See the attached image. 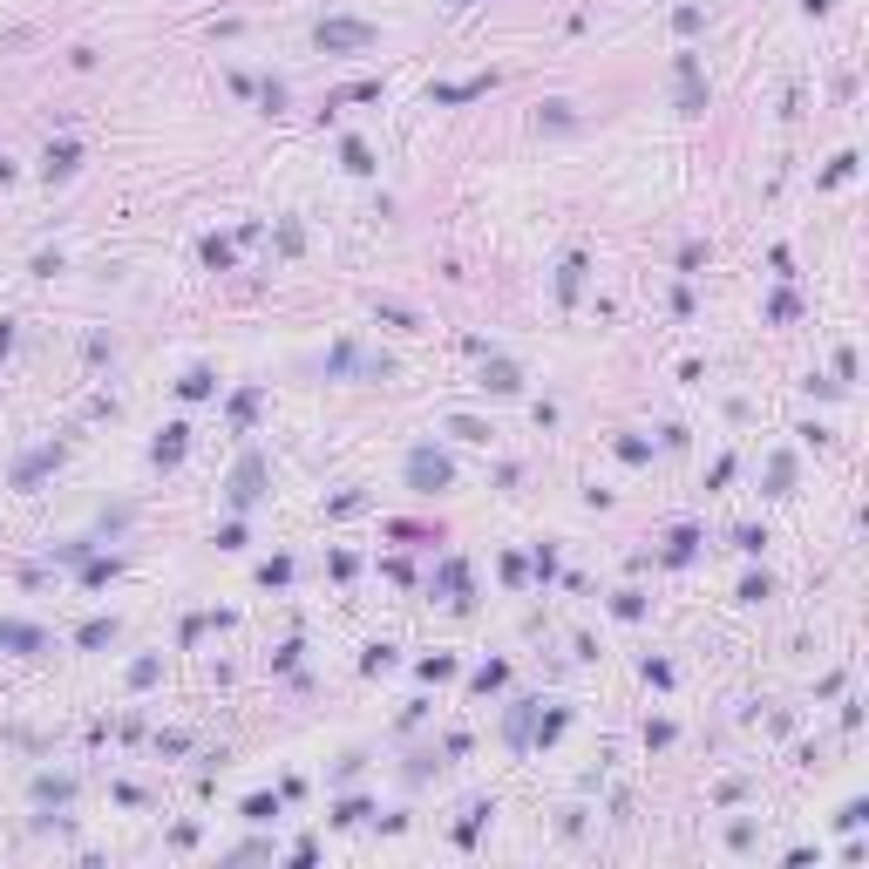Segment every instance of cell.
Segmentation results:
<instances>
[{"mask_svg":"<svg viewBox=\"0 0 869 869\" xmlns=\"http://www.w3.org/2000/svg\"><path fill=\"white\" fill-rule=\"evenodd\" d=\"M374 28L367 21H320V48H367Z\"/></svg>","mask_w":869,"mask_h":869,"instance_id":"cell-1","label":"cell"},{"mask_svg":"<svg viewBox=\"0 0 869 869\" xmlns=\"http://www.w3.org/2000/svg\"><path fill=\"white\" fill-rule=\"evenodd\" d=\"M408 483H414V489H442V483H448V462L428 456V448H414V456H408Z\"/></svg>","mask_w":869,"mask_h":869,"instance_id":"cell-2","label":"cell"},{"mask_svg":"<svg viewBox=\"0 0 869 869\" xmlns=\"http://www.w3.org/2000/svg\"><path fill=\"white\" fill-rule=\"evenodd\" d=\"M0 645H14V652H41V632H34V625H0Z\"/></svg>","mask_w":869,"mask_h":869,"instance_id":"cell-3","label":"cell"},{"mask_svg":"<svg viewBox=\"0 0 869 869\" xmlns=\"http://www.w3.org/2000/svg\"><path fill=\"white\" fill-rule=\"evenodd\" d=\"M259 496V462H244L238 469V489H231V503H252Z\"/></svg>","mask_w":869,"mask_h":869,"instance_id":"cell-4","label":"cell"},{"mask_svg":"<svg viewBox=\"0 0 869 869\" xmlns=\"http://www.w3.org/2000/svg\"><path fill=\"white\" fill-rule=\"evenodd\" d=\"M489 82H448V89H435V102H469V95H483Z\"/></svg>","mask_w":869,"mask_h":869,"instance_id":"cell-5","label":"cell"},{"mask_svg":"<svg viewBox=\"0 0 869 869\" xmlns=\"http://www.w3.org/2000/svg\"><path fill=\"white\" fill-rule=\"evenodd\" d=\"M489 387H496V395H510V387H517V367L496 360V367H489Z\"/></svg>","mask_w":869,"mask_h":869,"instance_id":"cell-6","label":"cell"},{"mask_svg":"<svg viewBox=\"0 0 869 869\" xmlns=\"http://www.w3.org/2000/svg\"><path fill=\"white\" fill-rule=\"evenodd\" d=\"M61 170H75V150L61 143V150H48V177H61Z\"/></svg>","mask_w":869,"mask_h":869,"instance_id":"cell-7","label":"cell"},{"mask_svg":"<svg viewBox=\"0 0 869 869\" xmlns=\"http://www.w3.org/2000/svg\"><path fill=\"white\" fill-rule=\"evenodd\" d=\"M448 7H469V0H448Z\"/></svg>","mask_w":869,"mask_h":869,"instance_id":"cell-8","label":"cell"}]
</instances>
